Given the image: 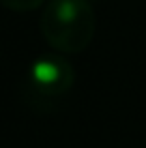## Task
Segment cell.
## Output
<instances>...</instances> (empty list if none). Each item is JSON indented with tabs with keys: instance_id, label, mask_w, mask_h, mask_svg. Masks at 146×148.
I'll use <instances>...</instances> for the list:
<instances>
[{
	"instance_id": "1",
	"label": "cell",
	"mask_w": 146,
	"mask_h": 148,
	"mask_svg": "<svg viewBox=\"0 0 146 148\" xmlns=\"http://www.w3.org/2000/svg\"><path fill=\"white\" fill-rule=\"evenodd\" d=\"M41 32L62 52H82L95 32V13L88 0H49L41 15Z\"/></svg>"
},
{
	"instance_id": "3",
	"label": "cell",
	"mask_w": 146,
	"mask_h": 148,
	"mask_svg": "<svg viewBox=\"0 0 146 148\" xmlns=\"http://www.w3.org/2000/svg\"><path fill=\"white\" fill-rule=\"evenodd\" d=\"M45 0H0V4L11 11H32V9H39Z\"/></svg>"
},
{
	"instance_id": "2",
	"label": "cell",
	"mask_w": 146,
	"mask_h": 148,
	"mask_svg": "<svg viewBox=\"0 0 146 148\" xmlns=\"http://www.w3.org/2000/svg\"><path fill=\"white\" fill-rule=\"evenodd\" d=\"M28 82L34 92L54 99L71 88L73 71L69 67V62L47 56V58H39L32 62V67L28 71Z\"/></svg>"
}]
</instances>
